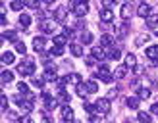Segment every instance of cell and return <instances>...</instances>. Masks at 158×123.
Wrapping results in <instances>:
<instances>
[{
    "mask_svg": "<svg viewBox=\"0 0 158 123\" xmlns=\"http://www.w3.org/2000/svg\"><path fill=\"white\" fill-rule=\"evenodd\" d=\"M135 64H137L135 54H127V56H125V65H127V67H135Z\"/></svg>",
    "mask_w": 158,
    "mask_h": 123,
    "instance_id": "cell-28",
    "label": "cell"
},
{
    "mask_svg": "<svg viewBox=\"0 0 158 123\" xmlns=\"http://www.w3.org/2000/svg\"><path fill=\"white\" fill-rule=\"evenodd\" d=\"M94 106H97V113H108L110 112V100L108 98H98Z\"/></svg>",
    "mask_w": 158,
    "mask_h": 123,
    "instance_id": "cell-3",
    "label": "cell"
},
{
    "mask_svg": "<svg viewBox=\"0 0 158 123\" xmlns=\"http://www.w3.org/2000/svg\"><path fill=\"white\" fill-rule=\"evenodd\" d=\"M131 12H133V8H131V4H123L122 6V10H120V15L123 19H129V15H131Z\"/></svg>",
    "mask_w": 158,
    "mask_h": 123,
    "instance_id": "cell-19",
    "label": "cell"
},
{
    "mask_svg": "<svg viewBox=\"0 0 158 123\" xmlns=\"http://www.w3.org/2000/svg\"><path fill=\"white\" fill-rule=\"evenodd\" d=\"M69 100H72V98H69V94H66L64 90H58V102H62L64 106H68Z\"/></svg>",
    "mask_w": 158,
    "mask_h": 123,
    "instance_id": "cell-27",
    "label": "cell"
},
{
    "mask_svg": "<svg viewBox=\"0 0 158 123\" xmlns=\"http://www.w3.org/2000/svg\"><path fill=\"white\" fill-rule=\"evenodd\" d=\"M114 44V37L112 35H102L100 37V46L102 48H108V46H112Z\"/></svg>",
    "mask_w": 158,
    "mask_h": 123,
    "instance_id": "cell-13",
    "label": "cell"
},
{
    "mask_svg": "<svg viewBox=\"0 0 158 123\" xmlns=\"http://www.w3.org/2000/svg\"><path fill=\"white\" fill-rule=\"evenodd\" d=\"M137 15H141V18H148V15H151V6H148V4H139V8H137Z\"/></svg>",
    "mask_w": 158,
    "mask_h": 123,
    "instance_id": "cell-9",
    "label": "cell"
},
{
    "mask_svg": "<svg viewBox=\"0 0 158 123\" xmlns=\"http://www.w3.org/2000/svg\"><path fill=\"white\" fill-rule=\"evenodd\" d=\"M43 96H44V104H46V108H48V110H52V108L58 106V100H54L48 92H43Z\"/></svg>",
    "mask_w": 158,
    "mask_h": 123,
    "instance_id": "cell-11",
    "label": "cell"
},
{
    "mask_svg": "<svg viewBox=\"0 0 158 123\" xmlns=\"http://www.w3.org/2000/svg\"><path fill=\"white\" fill-rule=\"evenodd\" d=\"M6 115H8L10 119H18V113H15V112H6Z\"/></svg>",
    "mask_w": 158,
    "mask_h": 123,
    "instance_id": "cell-47",
    "label": "cell"
},
{
    "mask_svg": "<svg viewBox=\"0 0 158 123\" xmlns=\"http://www.w3.org/2000/svg\"><path fill=\"white\" fill-rule=\"evenodd\" d=\"M31 83H33L35 87H39V89H41L43 85H44V79H41V77H31Z\"/></svg>",
    "mask_w": 158,
    "mask_h": 123,
    "instance_id": "cell-41",
    "label": "cell"
},
{
    "mask_svg": "<svg viewBox=\"0 0 158 123\" xmlns=\"http://www.w3.org/2000/svg\"><path fill=\"white\" fill-rule=\"evenodd\" d=\"M52 41H54V46H64V44H68V37L66 35H56Z\"/></svg>",
    "mask_w": 158,
    "mask_h": 123,
    "instance_id": "cell-22",
    "label": "cell"
},
{
    "mask_svg": "<svg viewBox=\"0 0 158 123\" xmlns=\"http://www.w3.org/2000/svg\"><path fill=\"white\" fill-rule=\"evenodd\" d=\"M94 60H97V58H93V56H91V58H87V60H85V64L91 67V65H94Z\"/></svg>",
    "mask_w": 158,
    "mask_h": 123,
    "instance_id": "cell-46",
    "label": "cell"
},
{
    "mask_svg": "<svg viewBox=\"0 0 158 123\" xmlns=\"http://www.w3.org/2000/svg\"><path fill=\"white\" fill-rule=\"evenodd\" d=\"M15 52H19L21 56H23V54L27 52V48H25V44H23V42H15Z\"/></svg>",
    "mask_w": 158,
    "mask_h": 123,
    "instance_id": "cell-42",
    "label": "cell"
},
{
    "mask_svg": "<svg viewBox=\"0 0 158 123\" xmlns=\"http://www.w3.org/2000/svg\"><path fill=\"white\" fill-rule=\"evenodd\" d=\"M50 54L52 56H62V54H64V46H54L50 50Z\"/></svg>",
    "mask_w": 158,
    "mask_h": 123,
    "instance_id": "cell-40",
    "label": "cell"
},
{
    "mask_svg": "<svg viewBox=\"0 0 158 123\" xmlns=\"http://www.w3.org/2000/svg\"><path fill=\"white\" fill-rule=\"evenodd\" d=\"M0 23H2V25H6V23H8V18H6V15H2V18H0Z\"/></svg>",
    "mask_w": 158,
    "mask_h": 123,
    "instance_id": "cell-51",
    "label": "cell"
},
{
    "mask_svg": "<svg viewBox=\"0 0 158 123\" xmlns=\"http://www.w3.org/2000/svg\"><path fill=\"white\" fill-rule=\"evenodd\" d=\"M125 123H133V121H125Z\"/></svg>",
    "mask_w": 158,
    "mask_h": 123,
    "instance_id": "cell-55",
    "label": "cell"
},
{
    "mask_svg": "<svg viewBox=\"0 0 158 123\" xmlns=\"http://www.w3.org/2000/svg\"><path fill=\"white\" fill-rule=\"evenodd\" d=\"M12 81H14V73L4 69V71H2V83H12Z\"/></svg>",
    "mask_w": 158,
    "mask_h": 123,
    "instance_id": "cell-33",
    "label": "cell"
},
{
    "mask_svg": "<svg viewBox=\"0 0 158 123\" xmlns=\"http://www.w3.org/2000/svg\"><path fill=\"white\" fill-rule=\"evenodd\" d=\"M104 48H102V46H94L93 48V58H98V60H104Z\"/></svg>",
    "mask_w": 158,
    "mask_h": 123,
    "instance_id": "cell-24",
    "label": "cell"
},
{
    "mask_svg": "<svg viewBox=\"0 0 158 123\" xmlns=\"http://www.w3.org/2000/svg\"><path fill=\"white\" fill-rule=\"evenodd\" d=\"M81 42L83 44H91L93 42V35L89 33V31H83V33H81Z\"/></svg>",
    "mask_w": 158,
    "mask_h": 123,
    "instance_id": "cell-31",
    "label": "cell"
},
{
    "mask_svg": "<svg viewBox=\"0 0 158 123\" xmlns=\"http://www.w3.org/2000/svg\"><path fill=\"white\" fill-rule=\"evenodd\" d=\"M68 79H69V83L79 85V83H81V75H79V73H72V75H68Z\"/></svg>",
    "mask_w": 158,
    "mask_h": 123,
    "instance_id": "cell-36",
    "label": "cell"
},
{
    "mask_svg": "<svg viewBox=\"0 0 158 123\" xmlns=\"http://www.w3.org/2000/svg\"><path fill=\"white\" fill-rule=\"evenodd\" d=\"M106 56H108L110 60H118V58H120V48L108 46V48H106Z\"/></svg>",
    "mask_w": 158,
    "mask_h": 123,
    "instance_id": "cell-17",
    "label": "cell"
},
{
    "mask_svg": "<svg viewBox=\"0 0 158 123\" xmlns=\"http://www.w3.org/2000/svg\"><path fill=\"white\" fill-rule=\"evenodd\" d=\"M133 69H135V73H137V75H141V73L145 71V67H141V65H135V67H133Z\"/></svg>",
    "mask_w": 158,
    "mask_h": 123,
    "instance_id": "cell-48",
    "label": "cell"
},
{
    "mask_svg": "<svg viewBox=\"0 0 158 123\" xmlns=\"http://www.w3.org/2000/svg\"><path fill=\"white\" fill-rule=\"evenodd\" d=\"M18 90L21 92V94H31V92H29V87H27L25 83H18Z\"/></svg>",
    "mask_w": 158,
    "mask_h": 123,
    "instance_id": "cell-39",
    "label": "cell"
},
{
    "mask_svg": "<svg viewBox=\"0 0 158 123\" xmlns=\"http://www.w3.org/2000/svg\"><path fill=\"white\" fill-rule=\"evenodd\" d=\"M43 123H50V121H48V119H44V121H43Z\"/></svg>",
    "mask_w": 158,
    "mask_h": 123,
    "instance_id": "cell-54",
    "label": "cell"
},
{
    "mask_svg": "<svg viewBox=\"0 0 158 123\" xmlns=\"http://www.w3.org/2000/svg\"><path fill=\"white\" fill-rule=\"evenodd\" d=\"M125 75H127V65H125V64L118 65V67H116V71H114V77H116V79H123Z\"/></svg>",
    "mask_w": 158,
    "mask_h": 123,
    "instance_id": "cell-12",
    "label": "cell"
},
{
    "mask_svg": "<svg viewBox=\"0 0 158 123\" xmlns=\"http://www.w3.org/2000/svg\"><path fill=\"white\" fill-rule=\"evenodd\" d=\"M148 41H151V35H148V33H141V35L135 38V44H137V46H143V44L148 42Z\"/></svg>",
    "mask_w": 158,
    "mask_h": 123,
    "instance_id": "cell-20",
    "label": "cell"
},
{
    "mask_svg": "<svg viewBox=\"0 0 158 123\" xmlns=\"http://www.w3.org/2000/svg\"><path fill=\"white\" fill-rule=\"evenodd\" d=\"M73 123H77V121H73Z\"/></svg>",
    "mask_w": 158,
    "mask_h": 123,
    "instance_id": "cell-56",
    "label": "cell"
},
{
    "mask_svg": "<svg viewBox=\"0 0 158 123\" xmlns=\"http://www.w3.org/2000/svg\"><path fill=\"white\" fill-rule=\"evenodd\" d=\"M77 2H83V4H87V0H77Z\"/></svg>",
    "mask_w": 158,
    "mask_h": 123,
    "instance_id": "cell-53",
    "label": "cell"
},
{
    "mask_svg": "<svg viewBox=\"0 0 158 123\" xmlns=\"http://www.w3.org/2000/svg\"><path fill=\"white\" fill-rule=\"evenodd\" d=\"M127 31H129V25H127V23H123V25H120V29H118V35L125 37V35H127Z\"/></svg>",
    "mask_w": 158,
    "mask_h": 123,
    "instance_id": "cell-38",
    "label": "cell"
},
{
    "mask_svg": "<svg viewBox=\"0 0 158 123\" xmlns=\"http://www.w3.org/2000/svg\"><path fill=\"white\" fill-rule=\"evenodd\" d=\"M18 123H33V117L31 115H23V117H19Z\"/></svg>",
    "mask_w": 158,
    "mask_h": 123,
    "instance_id": "cell-43",
    "label": "cell"
},
{
    "mask_svg": "<svg viewBox=\"0 0 158 123\" xmlns=\"http://www.w3.org/2000/svg\"><path fill=\"white\" fill-rule=\"evenodd\" d=\"M4 38H8V41H12V42H18V33H15V31H4L2 41Z\"/></svg>",
    "mask_w": 158,
    "mask_h": 123,
    "instance_id": "cell-25",
    "label": "cell"
},
{
    "mask_svg": "<svg viewBox=\"0 0 158 123\" xmlns=\"http://www.w3.org/2000/svg\"><path fill=\"white\" fill-rule=\"evenodd\" d=\"M116 96H118V89L114 87V89H110V90H108V96H106V98L110 100V98H116Z\"/></svg>",
    "mask_w": 158,
    "mask_h": 123,
    "instance_id": "cell-44",
    "label": "cell"
},
{
    "mask_svg": "<svg viewBox=\"0 0 158 123\" xmlns=\"http://www.w3.org/2000/svg\"><path fill=\"white\" fill-rule=\"evenodd\" d=\"M66 18H68V8L66 6H58L56 12H54V19L58 23H66Z\"/></svg>",
    "mask_w": 158,
    "mask_h": 123,
    "instance_id": "cell-4",
    "label": "cell"
},
{
    "mask_svg": "<svg viewBox=\"0 0 158 123\" xmlns=\"http://www.w3.org/2000/svg\"><path fill=\"white\" fill-rule=\"evenodd\" d=\"M33 71H35V62H33V58L27 56V58L18 65V73L23 75V77H29V75H33Z\"/></svg>",
    "mask_w": 158,
    "mask_h": 123,
    "instance_id": "cell-1",
    "label": "cell"
},
{
    "mask_svg": "<svg viewBox=\"0 0 158 123\" xmlns=\"http://www.w3.org/2000/svg\"><path fill=\"white\" fill-rule=\"evenodd\" d=\"M87 12H89V6L83 4V2H77L75 8H73V14L77 15V18H83V15H87Z\"/></svg>",
    "mask_w": 158,
    "mask_h": 123,
    "instance_id": "cell-5",
    "label": "cell"
},
{
    "mask_svg": "<svg viewBox=\"0 0 158 123\" xmlns=\"http://www.w3.org/2000/svg\"><path fill=\"white\" fill-rule=\"evenodd\" d=\"M62 117H64L66 123H73V110L69 106H64L62 108Z\"/></svg>",
    "mask_w": 158,
    "mask_h": 123,
    "instance_id": "cell-7",
    "label": "cell"
},
{
    "mask_svg": "<svg viewBox=\"0 0 158 123\" xmlns=\"http://www.w3.org/2000/svg\"><path fill=\"white\" fill-rule=\"evenodd\" d=\"M69 52H72L75 58H79V56H83V46L77 44V42H73V44H69Z\"/></svg>",
    "mask_w": 158,
    "mask_h": 123,
    "instance_id": "cell-14",
    "label": "cell"
},
{
    "mask_svg": "<svg viewBox=\"0 0 158 123\" xmlns=\"http://www.w3.org/2000/svg\"><path fill=\"white\" fill-rule=\"evenodd\" d=\"M137 119H139V123H152L151 113H147V112H139L137 113Z\"/></svg>",
    "mask_w": 158,
    "mask_h": 123,
    "instance_id": "cell-23",
    "label": "cell"
},
{
    "mask_svg": "<svg viewBox=\"0 0 158 123\" xmlns=\"http://www.w3.org/2000/svg\"><path fill=\"white\" fill-rule=\"evenodd\" d=\"M151 112H152V113H156V115H158V102H156V104H152V106H151Z\"/></svg>",
    "mask_w": 158,
    "mask_h": 123,
    "instance_id": "cell-49",
    "label": "cell"
},
{
    "mask_svg": "<svg viewBox=\"0 0 158 123\" xmlns=\"http://www.w3.org/2000/svg\"><path fill=\"white\" fill-rule=\"evenodd\" d=\"M145 54H147L148 60H158V46H148L145 50Z\"/></svg>",
    "mask_w": 158,
    "mask_h": 123,
    "instance_id": "cell-16",
    "label": "cell"
},
{
    "mask_svg": "<svg viewBox=\"0 0 158 123\" xmlns=\"http://www.w3.org/2000/svg\"><path fill=\"white\" fill-rule=\"evenodd\" d=\"M77 94L81 96V98H85L87 94H89V92H87V87H85V83H79V85H77Z\"/></svg>",
    "mask_w": 158,
    "mask_h": 123,
    "instance_id": "cell-34",
    "label": "cell"
},
{
    "mask_svg": "<svg viewBox=\"0 0 158 123\" xmlns=\"http://www.w3.org/2000/svg\"><path fill=\"white\" fill-rule=\"evenodd\" d=\"M2 64H6V65L14 64V54H12V52H4V54H2Z\"/></svg>",
    "mask_w": 158,
    "mask_h": 123,
    "instance_id": "cell-29",
    "label": "cell"
},
{
    "mask_svg": "<svg viewBox=\"0 0 158 123\" xmlns=\"http://www.w3.org/2000/svg\"><path fill=\"white\" fill-rule=\"evenodd\" d=\"M85 87H87V92H89V94H93V92H98V85H97V81H87L85 83Z\"/></svg>",
    "mask_w": 158,
    "mask_h": 123,
    "instance_id": "cell-21",
    "label": "cell"
},
{
    "mask_svg": "<svg viewBox=\"0 0 158 123\" xmlns=\"http://www.w3.org/2000/svg\"><path fill=\"white\" fill-rule=\"evenodd\" d=\"M41 29L44 31L46 35H52V31H54V25H52V23H48V21H43V23H41Z\"/></svg>",
    "mask_w": 158,
    "mask_h": 123,
    "instance_id": "cell-30",
    "label": "cell"
},
{
    "mask_svg": "<svg viewBox=\"0 0 158 123\" xmlns=\"http://www.w3.org/2000/svg\"><path fill=\"white\" fill-rule=\"evenodd\" d=\"M29 25H31V15L21 14V15H19V27H21V31H25ZM25 33H27V31H25Z\"/></svg>",
    "mask_w": 158,
    "mask_h": 123,
    "instance_id": "cell-10",
    "label": "cell"
},
{
    "mask_svg": "<svg viewBox=\"0 0 158 123\" xmlns=\"http://www.w3.org/2000/svg\"><path fill=\"white\" fill-rule=\"evenodd\" d=\"M25 2L27 8H31V10H39V4H41V0H23Z\"/></svg>",
    "mask_w": 158,
    "mask_h": 123,
    "instance_id": "cell-32",
    "label": "cell"
},
{
    "mask_svg": "<svg viewBox=\"0 0 158 123\" xmlns=\"http://www.w3.org/2000/svg\"><path fill=\"white\" fill-rule=\"evenodd\" d=\"M19 108H21L23 112H31V110H33V100H25V102H23Z\"/></svg>",
    "mask_w": 158,
    "mask_h": 123,
    "instance_id": "cell-37",
    "label": "cell"
},
{
    "mask_svg": "<svg viewBox=\"0 0 158 123\" xmlns=\"http://www.w3.org/2000/svg\"><path fill=\"white\" fill-rule=\"evenodd\" d=\"M37 18H39V19H44V18H46V14H43V12H39V10H37Z\"/></svg>",
    "mask_w": 158,
    "mask_h": 123,
    "instance_id": "cell-50",
    "label": "cell"
},
{
    "mask_svg": "<svg viewBox=\"0 0 158 123\" xmlns=\"http://www.w3.org/2000/svg\"><path fill=\"white\" fill-rule=\"evenodd\" d=\"M97 77H100V81H104V83H112V73H110V69H108V65L106 64H100L98 65V75Z\"/></svg>",
    "mask_w": 158,
    "mask_h": 123,
    "instance_id": "cell-2",
    "label": "cell"
},
{
    "mask_svg": "<svg viewBox=\"0 0 158 123\" xmlns=\"http://www.w3.org/2000/svg\"><path fill=\"white\" fill-rule=\"evenodd\" d=\"M100 21H102V23L114 21V12H112V10H106V8H102V10H100Z\"/></svg>",
    "mask_w": 158,
    "mask_h": 123,
    "instance_id": "cell-6",
    "label": "cell"
},
{
    "mask_svg": "<svg viewBox=\"0 0 158 123\" xmlns=\"http://www.w3.org/2000/svg\"><path fill=\"white\" fill-rule=\"evenodd\" d=\"M43 2H44V4H54L56 0H43Z\"/></svg>",
    "mask_w": 158,
    "mask_h": 123,
    "instance_id": "cell-52",
    "label": "cell"
},
{
    "mask_svg": "<svg viewBox=\"0 0 158 123\" xmlns=\"http://www.w3.org/2000/svg\"><path fill=\"white\" fill-rule=\"evenodd\" d=\"M139 96H127V100H125V104H127L129 108H131V110H137V108H139Z\"/></svg>",
    "mask_w": 158,
    "mask_h": 123,
    "instance_id": "cell-18",
    "label": "cell"
},
{
    "mask_svg": "<svg viewBox=\"0 0 158 123\" xmlns=\"http://www.w3.org/2000/svg\"><path fill=\"white\" fill-rule=\"evenodd\" d=\"M62 31H64V33H62V35H66L68 38H69V37H73V31H72V27H64Z\"/></svg>",
    "mask_w": 158,
    "mask_h": 123,
    "instance_id": "cell-45",
    "label": "cell"
},
{
    "mask_svg": "<svg viewBox=\"0 0 158 123\" xmlns=\"http://www.w3.org/2000/svg\"><path fill=\"white\" fill-rule=\"evenodd\" d=\"M44 46H46V41H44L43 37H35L33 38V48H35V52H43Z\"/></svg>",
    "mask_w": 158,
    "mask_h": 123,
    "instance_id": "cell-8",
    "label": "cell"
},
{
    "mask_svg": "<svg viewBox=\"0 0 158 123\" xmlns=\"http://www.w3.org/2000/svg\"><path fill=\"white\" fill-rule=\"evenodd\" d=\"M145 21H147V27H148V29H154V27L158 25V14H151Z\"/></svg>",
    "mask_w": 158,
    "mask_h": 123,
    "instance_id": "cell-15",
    "label": "cell"
},
{
    "mask_svg": "<svg viewBox=\"0 0 158 123\" xmlns=\"http://www.w3.org/2000/svg\"><path fill=\"white\" fill-rule=\"evenodd\" d=\"M137 96L141 100H147V98H151V90L145 89V87H141V89H137Z\"/></svg>",
    "mask_w": 158,
    "mask_h": 123,
    "instance_id": "cell-26",
    "label": "cell"
},
{
    "mask_svg": "<svg viewBox=\"0 0 158 123\" xmlns=\"http://www.w3.org/2000/svg\"><path fill=\"white\" fill-rule=\"evenodd\" d=\"M23 6H25V2H23V0H14V2L10 4V8H12V10H15V12H19Z\"/></svg>",
    "mask_w": 158,
    "mask_h": 123,
    "instance_id": "cell-35",
    "label": "cell"
}]
</instances>
